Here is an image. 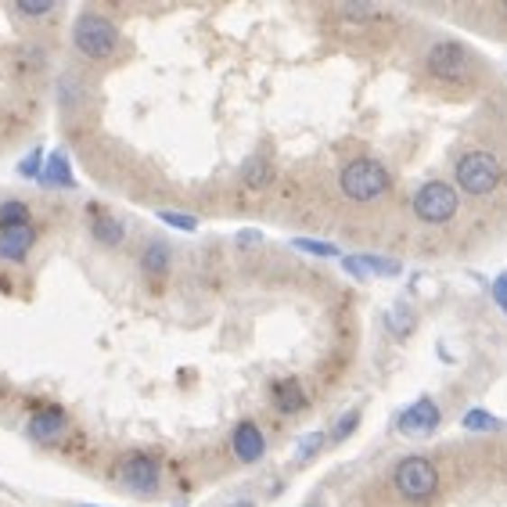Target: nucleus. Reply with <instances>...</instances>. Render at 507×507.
Instances as JSON below:
<instances>
[{"instance_id":"nucleus-1","label":"nucleus","mask_w":507,"mask_h":507,"mask_svg":"<svg viewBox=\"0 0 507 507\" xmlns=\"http://www.w3.org/2000/svg\"><path fill=\"white\" fill-rule=\"evenodd\" d=\"M72 47L90 61H108L119 51V25L97 11H79L72 22Z\"/></svg>"},{"instance_id":"nucleus-2","label":"nucleus","mask_w":507,"mask_h":507,"mask_svg":"<svg viewBox=\"0 0 507 507\" xmlns=\"http://www.w3.org/2000/svg\"><path fill=\"white\" fill-rule=\"evenodd\" d=\"M454 177H457V188H461L465 195L486 198V195H493V191L504 184V166H501V159L490 155V152H468V155L457 159Z\"/></svg>"},{"instance_id":"nucleus-3","label":"nucleus","mask_w":507,"mask_h":507,"mask_svg":"<svg viewBox=\"0 0 507 507\" xmlns=\"http://www.w3.org/2000/svg\"><path fill=\"white\" fill-rule=\"evenodd\" d=\"M389 184H392V180H389V170H385L382 162H374V159H353V162L342 166V173H338L342 195H346L349 202H360V206L382 198V195L389 191Z\"/></svg>"},{"instance_id":"nucleus-4","label":"nucleus","mask_w":507,"mask_h":507,"mask_svg":"<svg viewBox=\"0 0 507 507\" xmlns=\"http://www.w3.org/2000/svg\"><path fill=\"white\" fill-rule=\"evenodd\" d=\"M392 486H396V493H400L403 501L425 504V501L436 497L439 475H436V468H432L429 457H403V461L396 465V472H392Z\"/></svg>"},{"instance_id":"nucleus-5","label":"nucleus","mask_w":507,"mask_h":507,"mask_svg":"<svg viewBox=\"0 0 507 507\" xmlns=\"http://www.w3.org/2000/svg\"><path fill=\"white\" fill-rule=\"evenodd\" d=\"M410 206H414V213H418L421 224H450L457 217L461 198H457V191L447 180H429V184H421L414 191Z\"/></svg>"},{"instance_id":"nucleus-6","label":"nucleus","mask_w":507,"mask_h":507,"mask_svg":"<svg viewBox=\"0 0 507 507\" xmlns=\"http://www.w3.org/2000/svg\"><path fill=\"white\" fill-rule=\"evenodd\" d=\"M425 65L436 79H447V83H461L468 72H472V54L457 43V40H439L429 47L425 54Z\"/></svg>"},{"instance_id":"nucleus-7","label":"nucleus","mask_w":507,"mask_h":507,"mask_svg":"<svg viewBox=\"0 0 507 507\" xmlns=\"http://www.w3.org/2000/svg\"><path fill=\"white\" fill-rule=\"evenodd\" d=\"M119 483L130 490V493H155L159 490V483H162V468H159V461L155 457H148V454H130V457H123V465H119Z\"/></svg>"},{"instance_id":"nucleus-8","label":"nucleus","mask_w":507,"mask_h":507,"mask_svg":"<svg viewBox=\"0 0 507 507\" xmlns=\"http://www.w3.org/2000/svg\"><path fill=\"white\" fill-rule=\"evenodd\" d=\"M439 429V403L432 400V396H421V400H414L400 418H396V432L400 436H414V439H425V436H432Z\"/></svg>"},{"instance_id":"nucleus-9","label":"nucleus","mask_w":507,"mask_h":507,"mask_svg":"<svg viewBox=\"0 0 507 507\" xmlns=\"http://www.w3.org/2000/svg\"><path fill=\"white\" fill-rule=\"evenodd\" d=\"M231 450H235V457H238L242 465H255V461H263V454H266L263 429H259L255 421H238V425H235V432H231Z\"/></svg>"},{"instance_id":"nucleus-10","label":"nucleus","mask_w":507,"mask_h":507,"mask_svg":"<svg viewBox=\"0 0 507 507\" xmlns=\"http://www.w3.org/2000/svg\"><path fill=\"white\" fill-rule=\"evenodd\" d=\"M40 184L51 188V191H69L76 188V173H72V162L61 148H54L51 155H43V173H40Z\"/></svg>"},{"instance_id":"nucleus-11","label":"nucleus","mask_w":507,"mask_h":507,"mask_svg":"<svg viewBox=\"0 0 507 507\" xmlns=\"http://www.w3.org/2000/svg\"><path fill=\"white\" fill-rule=\"evenodd\" d=\"M36 245V227L22 224V227H4L0 231V259L4 263H25L29 249Z\"/></svg>"},{"instance_id":"nucleus-12","label":"nucleus","mask_w":507,"mask_h":507,"mask_svg":"<svg viewBox=\"0 0 507 507\" xmlns=\"http://www.w3.org/2000/svg\"><path fill=\"white\" fill-rule=\"evenodd\" d=\"M25 432H29V439H36V443H58V439L65 436V414H58V410H36V414L29 418Z\"/></svg>"},{"instance_id":"nucleus-13","label":"nucleus","mask_w":507,"mask_h":507,"mask_svg":"<svg viewBox=\"0 0 507 507\" xmlns=\"http://www.w3.org/2000/svg\"><path fill=\"white\" fill-rule=\"evenodd\" d=\"M90 235H94V242H97V245L112 249V245H123L126 227H123V220H115V217H108V213L90 209Z\"/></svg>"},{"instance_id":"nucleus-14","label":"nucleus","mask_w":507,"mask_h":507,"mask_svg":"<svg viewBox=\"0 0 507 507\" xmlns=\"http://www.w3.org/2000/svg\"><path fill=\"white\" fill-rule=\"evenodd\" d=\"M273 407H277V410H284V414L302 410V407H306V392H302V385H299L295 378L277 382V385H273Z\"/></svg>"},{"instance_id":"nucleus-15","label":"nucleus","mask_w":507,"mask_h":507,"mask_svg":"<svg viewBox=\"0 0 507 507\" xmlns=\"http://www.w3.org/2000/svg\"><path fill=\"white\" fill-rule=\"evenodd\" d=\"M170 263H173V253H170L166 242H148V245H144V253H141V270H144L148 277L170 273Z\"/></svg>"},{"instance_id":"nucleus-16","label":"nucleus","mask_w":507,"mask_h":507,"mask_svg":"<svg viewBox=\"0 0 507 507\" xmlns=\"http://www.w3.org/2000/svg\"><path fill=\"white\" fill-rule=\"evenodd\" d=\"M360 259V266H364V273L371 277V273H378V277H396L403 266L396 263V259H385V255H356Z\"/></svg>"},{"instance_id":"nucleus-17","label":"nucleus","mask_w":507,"mask_h":507,"mask_svg":"<svg viewBox=\"0 0 507 507\" xmlns=\"http://www.w3.org/2000/svg\"><path fill=\"white\" fill-rule=\"evenodd\" d=\"M385 324H389V331H392V335L407 338V335L414 331V313H410L407 306H392V309H389V317H385Z\"/></svg>"},{"instance_id":"nucleus-18","label":"nucleus","mask_w":507,"mask_h":507,"mask_svg":"<svg viewBox=\"0 0 507 507\" xmlns=\"http://www.w3.org/2000/svg\"><path fill=\"white\" fill-rule=\"evenodd\" d=\"M29 224V206L25 202H4L0 206V231L4 227H22Z\"/></svg>"},{"instance_id":"nucleus-19","label":"nucleus","mask_w":507,"mask_h":507,"mask_svg":"<svg viewBox=\"0 0 507 507\" xmlns=\"http://www.w3.org/2000/svg\"><path fill=\"white\" fill-rule=\"evenodd\" d=\"M461 425H465L468 432H497V429H501V421H497L493 414H486V410H479V407H475V410H468Z\"/></svg>"},{"instance_id":"nucleus-20","label":"nucleus","mask_w":507,"mask_h":507,"mask_svg":"<svg viewBox=\"0 0 507 507\" xmlns=\"http://www.w3.org/2000/svg\"><path fill=\"white\" fill-rule=\"evenodd\" d=\"M324 443H327V436H324V432H309V436L295 447V461H299V465H309V461L320 454V447H324Z\"/></svg>"},{"instance_id":"nucleus-21","label":"nucleus","mask_w":507,"mask_h":507,"mask_svg":"<svg viewBox=\"0 0 507 507\" xmlns=\"http://www.w3.org/2000/svg\"><path fill=\"white\" fill-rule=\"evenodd\" d=\"M159 220H162L166 227H173V231H184V235H191V231H198V217H188V213H173V209H159Z\"/></svg>"},{"instance_id":"nucleus-22","label":"nucleus","mask_w":507,"mask_h":507,"mask_svg":"<svg viewBox=\"0 0 507 507\" xmlns=\"http://www.w3.org/2000/svg\"><path fill=\"white\" fill-rule=\"evenodd\" d=\"M356 425H360V407L346 410V414L335 421V429H331V443H342V439H349V436L356 432Z\"/></svg>"},{"instance_id":"nucleus-23","label":"nucleus","mask_w":507,"mask_h":507,"mask_svg":"<svg viewBox=\"0 0 507 507\" xmlns=\"http://www.w3.org/2000/svg\"><path fill=\"white\" fill-rule=\"evenodd\" d=\"M291 249H299V253H306V255H324V259H338V245H331V242L295 238V242H291Z\"/></svg>"},{"instance_id":"nucleus-24","label":"nucleus","mask_w":507,"mask_h":507,"mask_svg":"<svg viewBox=\"0 0 507 507\" xmlns=\"http://www.w3.org/2000/svg\"><path fill=\"white\" fill-rule=\"evenodd\" d=\"M242 177H245V184H249V188H266L273 173H270V166H266L263 159H249V162H245V173H242Z\"/></svg>"},{"instance_id":"nucleus-25","label":"nucleus","mask_w":507,"mask_h":507,"mask_svg":"<svg viewBox=\"0 0 507 507\" xmlns=\"http://www.w3.org/2000/svg\"><path fill=\"white\" fill-rule=\"evenodd\" d=\"M14 11L25 18H43V14L58 11V4L54 0H14Z\"/></svg>"},{"instance_id":"nucleus-26","label":"nucleus","mask_w":507,"mask_h":507,"mask_svg":"<svg viewBox=\"0 0 507 507\" xmlns=\"http://www.w3.org/2000/svg\"><path fill=\"white\" fill-rule=\"evenodd\" d=\"M40 173H43V152L32 148V152L18 162V177H22V180H40Z\"/></svg>"},{"instance_id":"nucleus-27","label":"nucleus","mask_w":507,"mask_h":507,"mask_svg":"<svg viewBox=\"0 0 507 507\" xmlns=\"http://www.w3.org/2000/svg\"><path fill=\"white\" fill-rule=\"evenodd\" d=\"M493 302H497L501 313H507V273H501V277L493 281Z\"/></svg>"},{"instance_id":"nucleus-28","label":"nucleus","mask_w":507,"mask_h":507,"mask_svg":"<svg viewBox=\"0 0 507 507\" xmlns=\"http://www.w3.org/2000/svg\"><path fill=\"white\" fill-rule=\"evenodd\" d=\"M342 270H346V273H353L356 281H367V273H364V266H360V259H356V255H342Z\"/></svg>"},{"instance_id":"nucleus-29","label":"nucleus","mask_w":507,"mask_h":507,"mask_svg":"<svg viewBox=\"0 0 507 507\" xmlns=\"http://www.w3.org/2000/svg\"><path fill=\"white\" fill-rule=\"evenodd\" d=\"M255 242H263V235H259V231H253V227L238 235V245H255Z\"/></svg>"},{"instance_id":"nucleus-30","label":"nucleus","mask_w":507,"mask_h":507,"mask_svg":"<svg viewBox=\"0 0 507 507\" xmlns=\"http://www.w3.org/2000/svg\"><path fill=\"white\" fill-rule=\"evenodd\" d=\"M227 507H255L253 501H245V497H242V501H235V504H227Z\"/></svg>"},{"instance_id":"nucleus-31","label":"nucleus","mask_w":507,"mask_h":507,"mask_svg":"<svg viewBox=\"0 0 507 507\" xmlns=\"http://www.w3.org/2000/svg\"><path fill=\"white\" fill-rule=\"evenodd\" d=\"M501 11H504V14H507V0H504V4H501Z\"/></svg>"},{"instance_id":"nucleus-32","label":"nucleus","mask_w":507,"mask_h":507,"mask_svg":"<svg viewBox=\"0 0 507 507\" xmlns=\"http://www.w3.org/2000/svg\"><path fill=\"white\" fill-rule=\"evenodd\" d=\"M306 507H324V504H306Z\"/></svg>"},{"instance_id":"nucleus-33","label":"nucleus","mask_w":507,"mask_h":507,"mask_svg":"<svg viewBox=\"0 0 507 507\" xmlns=\"http://www.w3.org/2000/svg\"><path fill=\"white\" fill-rule=\"evenodd\" d=\"M79 507H94V504H79Z\"/></svg>"}]
</instances>
